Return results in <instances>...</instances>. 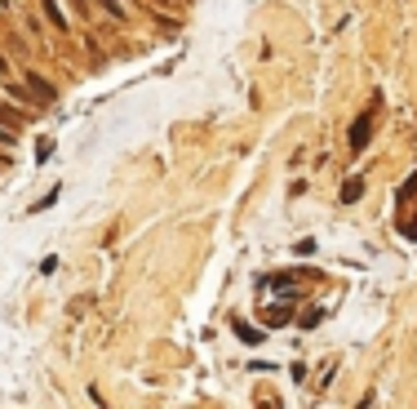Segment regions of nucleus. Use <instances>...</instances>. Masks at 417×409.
Wrapping results in <instances>:
<instances>
[{"label": "nucleus", "instance_id": "nucleus-1", "mask_svg": "<svg viewBox=\"0 0 417 409\" xmlns=\"http://www.w3.org/2000/svg\"><path fill=\"white\" fill-rule=\"evenodd\" d=\"M369 138H373V107H369V112H360V116H355V125H351V134H347V147H351V156H360L364 147H369Z\"/></svg>", "mask_w": 417, "mask_h": 409}, {"label": "nucleus", "instance_id": "nucleus-2", "mask_svg": "<svg viewBox=\"0 0 417 409\" xmlns=\"http://www.w3.org/2000/svg\"><path fill=\"white\" fill-rule=\"evenodd\" d=\"M27 89H31V94H36V98H40V103H54V98H58V89L49 85V80H40V76H36V71H27Z\"/></svg>", "mask_w": 417, "mask_h": 409}, {"label": "nucleus", "instance_id": "nucleus-3", "mask_svg": "<svg viewBox=\"0 0 417 409\" xmlns=\"http://www.w3.org/2000/svg\"><path fill=\"white\" fill-rule=\"evenodd\" d=\"M45 14H49V22H54L58 31H67V14L58 9V0H45Z\"/></svg>", "mask_w": 417, "mask_h": 409}, {"label": "nucleus", "instance_id": "nucleus-4", "mask_svg": "<svg viewBox=\"0 0 417 409\" xmlns=\"http://www.w3.org/2000/svg\"><path fill=\"white\" fill-rule=\"evenodd\" d=\"M364 196V183L360 178H347V183H342V200H360Z\"/></svg>", "mask_w": 417, "mask_h": 409}, {"label": "nucleus", "instance_id": "nucleus-5", "mask_svg": "<svg viewBox=\"0 0 417 409\" xmlns=\"http://www.w3.org/2000/svg\"><path fill=\"white\" fill-rule=\"evenodd\" d=\"M320 320H324V307H306L298 325H302V329H315V325H320Z\"/></svg>", "mask_w": 417, "mask_h": 409}, {"label": "nucleus", "instance_id": "nucleus-6", "mask_svg": "<svg viewBox=\"0 0 417 409\" xmlns=\"http://www.w3.org/2000/svg\"><path fill=\"white\" fill-rule=\"evenodd\" d=\"M266 325H271V329L289 325V307H271V311H266Z\"/></svg>", "mask_w": 417, "mask_h": 409}, {"label": "nucleus", "instance_id": "nucleus-7", "mask_svg": "<svg viewBox=\"0 0 417 409\" xmlns=\"http://www.w3.org/2000/svg\"><path fill=\"white\" fill-rule=\"evenodd\" d=\"M98 5H103V9H107V14H112L116 22H125V18H129V14H125V5H120V0H98Z\"/></svg>", "mask_w": 417, "mask_h": 409}, {"label": "nucleus", "instance_id": "nucleus-8", "mask_svg": "<svg viewBox=\"0 0 417 409\" xmlns=\"http://www.w3.org/2000/svg\"><path fill=\"white\" fill-rule=\"evenodd\" d=\"M58 196H63V187H54V191H49V196H40V200H36V204H31V214H40V209H49V204H54Z\"/></svg>", "mask_w": 417, "mask_h": 409}, {"label": "nucleus", "instance_id": "nucleus-9", "mask_svg": "<svg viewBox=\"0 0 417 409\" xmlns=\"http://www.w3.org/2000/svg\"><path fill=\"white\" fill-rule=\"evenodd\" d=\"M236 334H240V339H244V343H262V334H257V329H249V325H244V320L236 325Z\"/></svg>", "mask_w": 417, "mask_h": 409}, {"label": "nucleus", "instance_id": "nucleus-10", "mask_svg": "<svg viewBox=\"0 0 417 409\" xmlns=\"http://www.w3.org/2000/svg\"><path fill=\"white\" fill-rule=\"evenodd\" d=\"M0 120H5V125H18V116L9 112V107H0Z\"/></svg>", "mask_w": 417, "mask_h": 409}, {"label": "nucleus", "instance_id": "nucleus-11", "mask_svg": "<svg viewBox=\"0 0 417 409\" xmlns=\"http://www.w3.org/2000/svg\"><path fill=\"white\" fill-rule=\"evenodd\" d=\"M0 147H14V134H9V129H0Z\"/></svg>", "mask_w": 417, "mask_h": 409}, {"label": "nucleus", "instance_id": "nucleus-12", "mask_svg": "<svg viewBox=\"0 0 417 409\" xmlns=\"http://www.w3.org/2000/svg\"><path fill=\"white\" fill-rule=\"evenodd\" d=\"M5 71H9V63H5V54H0V76H5Z\"/></svg>", "mask_w": 417, "mask_h": 409}, {"label": "nucleus", "instance_id": "nucleus-13", "mask_svg": "<svg viewBox=\"0 0 417 409\" xmlns=\"http://www.w3.org/2000/svg\"><path fill=\"white\" fill-rule=\"evenodd\" d=\"M151 5H160V9H169V5H174V0H151Z\"/></svg>", "mask_w": 417, "mask_h": 409}, {"label": "nucleus", "instance_id": "nucleus-14", "mask_svg": "<svg viewBox=\"0 0 417 409\" xmlns=\"http://www.w3.org/2000/svg\"><path fill=\"white\" fill-rule=\"evenodd\" d=\"M9 5H14V0H0V9H9Z\"/></svg>", "mask_w": 417, "mask_h": 409}]
</instances>
